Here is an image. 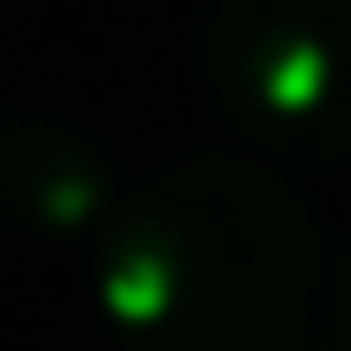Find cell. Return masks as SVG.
I'll list each match as a JSON object with an SVG mask.
<instances>
[{
    "label": "cell",
    "mask_w": 351,
    "mask_h": 351,
    "mask_svg": "<svg viewBox=\"0 0 351 351\" xmlns=\"http://www.w3.org/2000/svg\"><path fill=\"white\" fill-rule=\"evenodd\" d=\"M314 262V224L277 172L187 157L105 224L97 299L135 351H291Z\"/></svg>",
    "instance_id": "6da1fadb"
},
{
    "label": "cell",
    "mask_w": 351,
    "mask_h": 351,
    "mask_svg": "<svg viewBox=\"0 0 351 351\" xmlns=\"http://www.w3.org/2000/svg\"><path fill=\"white\" fill-rule=\"evenodd\" d=\"M0 224L30 239H82L105 224L97 149L53 120H0Z\"/></svg>",
    "instance_id": "3957f363"
},
{
    "label": "cell",
    "mask_w": 351,
    "mask_h": 351,
    "mask_svg": "<svg viewBox=\"0 0 351 351\" xmlns=\"http://www.w3.org/2000/svg\"><path fill=\"white\" fill-rule=\"evenodd\" d=\"M337 314H344V344H351V247H344V262H337Z\"/></svg>",
    "instance_id": "277c9868"
},
{
    "label": "cell",
    "mask_w": 351,
    "mask_h": 351,
    "mask_svg": "<svg viewBox=\"0 0 351 351\" xmlns=\"http://www.w3.org/2000/svg\"><path fill=\"white\" fill-rule=\"evenodd\" d=\"M210 90L277 157H351V0H217Z\"/></svg>",
    "instance_id": "7a4b0ae2"
}]
</instances>
